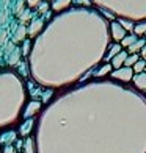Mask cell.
I'll return each instance as SVG.
<instances>
[{"mask_svg":"<svg viewBox=\"0 0 146 153\" xmlns=\"http://www.w3.org/2000/svg\"><path fill=\"white\" fill-rule=\"evenodd\" d=\"M138 59H140V58H138V55H137V53H132L130 56H127V58H126L124 64H126V67H130V66H134Z\"/></svg>","mask_w":146,"mask_h":153,"instance_id":"cell-7","label":"cell"},{"mask_svg":"<svg viewBox=\"0 0 146 153\" xmlns=\"http://www.w3.org/2000/svg\"><path fill=\"white\" fill-rule=\"evenodd\" d=\"M46 8H47V5H46V3H41V6H39V11H44Z\"/></svg>","mask_w":146,"mask_h":153,"instance_id":"cell-14","label":"cell"},{"mask_svg":"<svg viewBox=\"0 0 146 153\" xmlns=\"http://www.w3.org/2000/svg\"><path fill=\"white\" fill-rule=\"evenodd\" d=\"M120 25L124 30H132L134 28V25H132V22H129V20H120Z\"/></svg>","mask_w":146,"mask_h":153,"instance_id":"cell-12","label":"cell"},{"mask_svg":"<svg viewBox=\"0 0 146 153\" xmlns=\"http://www.w3.org/2000/svg\"><path fill=\"white\" fill-rule=\"evenodd\" d=\"M144 67H146V61H143V59H138L135 64H134V71L137 72V74H141L143 71H144Z\"/></svg>","mask_w":146,"mask_h":153,"instance_id":"cell-8","label":"cell"},{"mask_svg":"<svg viewBox=\"0 0 146 153\" xmlns=\"http://www.w3.org/2000/svg\"><path fill=\"white\" fill-rule=\"evenodd\" d=\"M115 78L118 80H123V81H129L132 80V69L130 67H124V69H118V71H115L112 74Z\"/></svg>","mask_w":146,"mask_h":153,"instance_id":"cell-1","label":"cell"},{"mask_svg":"<svg viewBox=\"0 0 146 153\" xmlns=\"http://www.w3.org/2000/svg\"><path fill=\"white\" fill-rule=\"evenodd\" d=\"M134 83L138 89H146V74L141 72V74H137L134 76Z\"/></svg>","mask_w":146,"mask_h":153,"instance_id":"cell-3","label":"cell"},{"mask_svg":"<svg viewBox=\"0 0 146 153\" xmlns=\"http://www.w3.org/2000/svg\"><path fill=\"white\" fill-rule=\"evenodd\" d=\"M110 69H112V66H110V64H105V66H104L99 72H97V75H105V74L110 71Z\"/></svg>","mask_w":146,"mask_h":153,"instance_id":"cell-13","label":"cell"},{"mask_svg":"<svg viewBox=\"0 0 146 153\" xmlns=\"http://www.w3.org/2000/svg\"><path fill=\"white\" fill-rule=\"evenodd\" d=\"M144 44H146V39H143V38L141 39H137L135 42L129 47V52L130 53H137L138 50H141V48L144 47Z\"/></svg>","mask_w":146,"mask_h":153,"instance_id":"cell-5","label":"cell"},{"mask_svg":"<svg viewBox=\"0 0 146 153\" xmlns=\"http://www.w3.org/2000/svg\"><path fill=\"white\" fill-rule=\"evenodd\" d=\"M71 0H55L53 2V10H61V8H66L69 5Z\"/></svg>","mask_w":146,"mask_h":153,"instance_id":"cell-9","label":"cell"},{"mask_svg":"<svg viewBox=\"0 0 146 153\" xmlns=\"http://www.w3.org/2000/svg\"><path fill=\"white\" fill-rule=\"evenodd\" d=\"M134 33H135V34H143V33H146V22L135 25V27H134Z\"/></svg>","mask_w":146,"mask_h":153,"instance_id":"cell-11","label":"cell"},{"mask_svg":"<svg viewBox=\"0 0 146 153\" xmlns=\"http://www.w3.org/2000/svg\"><path fill=\"white\" fill-rule=\"evenodd\" d=\"M120 52H121V45H118V44H116V45H113L112 48H110L108 55H107V59H112V58H113V56H116V55L120 53Z\"/></svg>","mask_w":146,"mask_h":153,"instance_id":"cell-10","label":"cell"},{"mask_svg":"<svg viewBox=\"0 0 146 153\" xmlns=\"http://www.w3.org/2000/svg\"><path fill=\"white\" fill-rule=\"evenodd\" d=\"M141 56H146V44H144V47L141 48Z\"/></svg>","mask_w":146,"mask_h":153,"instance_id":"cell-15","label":"cell"},{"mask_svg":"<svg viewBox=\"0 0 146 153\" xmlns=\"http://www.w3.org/2000/svg\"><path fill=\"white\" fill-rule=\"evenodd\" d=\"M126 58H127V53H126V52H120L116 56L112 58V66H113V67H120L121 64H124Z\"/></svg>","mask_w":146,"mask_h":153,"instance_id":"cell-4","label":"cell"},{"mask_svg":"<svg viewBox=\"0 0 146 153\" xmlns=\"http://www.w3.org/2000/svg\"><path fill=\"white\" fill-rule=\"evenodd\" d=\"M112 36L116 39V41H121L124 36H126V30L120 25V22H113L112 24Z\"/></svg>","mask_w":146,"mask_h":153,"instance_id":"cell-2","label":"cell"},{"mask_svg":"<svg viewBox=\"0 0 146 153\" xmlns=\"http://www.w3.org/2000/svg\"><path fill=\"white\" fill-rule=\"evenodd\" d=\"M135 41H137V36H135V34H129V36L126 34V36L121 39V45H123V47H130L132 44L135 42Z\"/></svg>","mask_w":146,"mask_h":153,"instance_id":"cell-6","label":"cell"}]
</instances>
